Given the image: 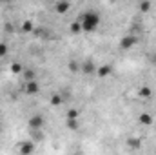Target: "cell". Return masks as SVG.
<instances>
[{
	"instance_id": "13",
	"label": "cell",
	"mask_w": 156,
	"mask_h": 155,
	"mask_svg": "<svg viewBox=\"0 0 156 155\" xmlns=\"http://www.w3.org/2000/svg\"><path fill=\"white\" fill-rule=\"evenodd\" d=\"M69 29H71V33H75V35H80L83 29H82V24H80V20H75L71 26H69Z\"/></svg>"
},
{
	"instance_id": "22",
	"label": "cell",
	"mask_w": 156,
	"mask_h": 155,
	"mask_svg": "<svg viewBox=\"0 0 156 155\" xmlns=\"http://www.w3.org/2000/svg\"><path fill=\"white\" fill-rule=\"evenodd\" d=\"M4 29H5L7 33H11V31H13V26H11V24H5V26H4Z\"/></svg>"
},
{
	"instance_id": "2",
	"label": "cell",
	"mask_w": 156,
	"mask_h": 155,
	"mask_svg": "<svg viewBox=\"0 0 156 155\" xmlns=\"http://www.w3.org/2000/svg\"><path fill=\"white\" fill-rule=\"evenodd\" d=\"M136 44H138V37H136V35H125L123 39L120 40V49L127 51V49L134 47Z\"/></svg>"
},
{
	"instance_id": "17",
	"label": "cell",
	"mask_w": 156,
	"mask_h": 155,
	"mask_svg": "<svg viewBox=\"0 0 156 155\" xmlns=\"http://www.w3.org/2000/svg\"><path fill=\"white\" fill-rule=\"evenodd\" d=\"M67 128L71 130V131H75V130H78V126H80V122H78V119H67Z\"/></svg>"
},
{
	"instance_id": "8",
	"label": "cell",
	"mask_w": 156,
	"mask_h": 155,
	"mask_svg": "<svg viewBox=\"0 0 156 155\" xmlns=\"http://www.w3.org/2000/svg\"><path fill=\"white\" fill-rule=\"evenodd\" d=\"M18 150H20V153H22V155H29V153H33V152H35V144L27 141V142H22Z\"/></svg>"
},
{
	"instance_id": "19",
	"label": "cell",
	"mask_w": 156,
	"mask_h": 155,
	"mask_svg": "<svg viewBox=\"0 0 156 155\" xmlns=\"http://www.w3.org/2000/svg\"><path fill=\"white\" fill-rule=\"evenodd\" d=\"M127 144H129L131 148H140V146H142V142H140V139H134V137H131V139L127 141Z\"/></svg>"
},
{
	"instance_id": "4",
	"label": "cell",
	"mask_w": 156,
	"mask_h": 155,
	"mask_svg": "<svg viewBox=\"0 0 156 155\" xmlns=\"http://www.w3.org/2000/svg\"><path fill=\"white\" fill-rule=\"evenodd\" d=\"M71 9V2L69 0H58L56 4H55V11L58 13V15H64V13H67Z\"/></svg>"
},
{
	"instance_id": "16",
	"label": "cell",
	"mask_w": 156,
	"mask_h": 155,
	"mask_svg": "<svg viewBox=\"0 0 156 155\" xmlns=\"http://www.w3.org/2000/svg\"><path fill=\"white\" fill-rule=\"evenodd\" d=\"M22 73H24L26 82H27V80H35V78H37V71H35V70H24Z\"/></svg>"
},
{
	"instance_id": "7",
	"label": "cell",
	"mask_w": 156,
	"mask_h": 155,
	"mask_svg": "<svg viewBox=\"0 0 156 155\" xmlns=\"http://www.w3.org/2000/svg\"><path fill=\"white\" fill-rule=\"evenodd\" d=\"M113 73V66L111 64H104V66H100V68H96V75L100 78H105V77H109Z\"/></svg>"
},
{
	"instance_id": "20",
	"label": "cell",
	"mask_w": 156,
	"mask_h": 155,
	"mask_svg": "<svg viewBox=\"0 0 156 155\" xmlns=\"http://www.w3.org/2000/svg\"><path fill=\"white\" fill-rule=\"evenodd\" d=\"M80 117V112L75 110V108H71V110H67V119H78Z\"/></svg>"
},
{
	"instance_id": "18",
	"label": "cell",
	"mask_w": 156,
	"mask_h": 155,
	"mask_svg": "<svg viewBox=\"0 0 156 155\" xmlns=\"http://www.w3.org/2000/svg\"><path fill=\"white\" fill-rule=\"evenodd\" d=\"M67 68H69V71H71V73H76V71H80V64H78L76 60H71V62L67 64Z\"/></svg>"
},
{
	"instance_id": "15",
	"label": "cell",
	"mask_w": 156,
	"mask_h": 155,
	"mask_svg": "<svg viewBox=\"0 0 156 155\" xmlns=\"http://www.w3.org/2000/svg\"><path fill=\"white\" fill-rule=\"evenodd\" d=\"M24 71V66L20 64V62H13L11 64V73H15V75H20Z\"/></svg>"
},
{
	"instance_id": "9",
	"label": "cell",
	"mask_w": 156,
	"mask_h": 155,
	"mask_svg": "<svg viewBox=\"0 0 156 155\" xmlns=\"http://www.w3.org/2000/svg\"><path fill=\"white\" fill-rule=\"evenodd\" d=\"M136 95H138L140 99H151V97H153V89H151L149 86H142Z\"/></svg>"
},
{
	"instance_id": "24",
	"label": "cell",
	"mask_w": 156,
	"mask_h": 155,
	"mask_svg": "<svg viewBox=\"0 0 156 155\" xmlns=\"http://www.w3.org/2000/svg\"><path fill=\"white\" fill-rule=\"evenodd\" d=\"M0 128H2V124H0Z\"/></svg>"
},
{
	"instance_id": "3",
	"label": "cell",
	"mask_w": 156,
	"mask_h": 155,
	"mask_svg": "<svg viewBox=\"0 0 156 155\" xmlns=\"http://www.w3.org/2000/svg\"><path fill=\"white\" fill-rule=\"evenodd\" d=\"M24 91H26L27 95H37L40 91V84L37 82V78H35V80H27L26 86H24Z\"/></svg>"
},
{
	"instance_id": "21",
	"label": "cell",
	"mask_w": 156,
	"mask_h": 155,
	"mask_svg": "<svg viewBox=\"0 0 156 155\" xmlns=\"http://www.w3.org/2000/svg\"><path fill=\"white\" fill-rule=\"evenodd\" d=\"M7 51H9L7 44H5V42H0V57H5V55H7Z\"/></svg>"
},
{
	"instance_id": "11",
	"label": "cell",
	"mask_w": 156,
	"mask_h": 155,
	"mask_svg": "<svg viewBox=\"0 0 156 155\" xmlns=\"http://www.w3.org/2000/svg\"><path fill=\"white\" fill-rule=\"evenodd\" d=\"M49 102H51V106H60V104H64V97L60 93H53L51 99H49Z\"/></svg>"
},
{
	"instance_id": "10",
	"label": "cell",
	"mask_w": 156,
	"mask_h": 155,
	"mask_svg": "<svg viewBox=\"0 0 156 155\" xmlns=\"http://www.w3.org/2000/svg\"><path fill=\"white\" fill-rule=\"evenodd\" d=\"M138 120H140V124H142V126H151V124H153V115H151V113H147V112H144V113H140Z\"/></svg>"
},
{
	"instance_id": "1",
	"label": "cell",
	"mask_w": 156,
	"mask_h": 155,
	"mask_svg": "<svg viewBox=\"0 0 156 155\" xmlns=\"http://www.w3.org/2000/svg\"><path fill=\"white\" fill-rule=\"evenodd\" d=\"M80 24H82V29L85 33H93L100 26V15L96 11H87L80 17Z\"/></svg>"
},
{
	"instance_id": "6",
	"label": "cell",
	"mask_w": 156,
	"mask_h": 155,
	"mask_svg": "<svg viewBox=\"0 0 156 155\" xmlns=\"http://www.w3.org/2000/svg\"><path fill=\"white\" fill-rule=\"evenodd\" d=\"M80 71H83L85 75H91V73L96 71V64L93 60H85L83 64H80Z\"/></svg>"
},
{
	"instance_id": "5",
	"label": "cell",
	"mask_w": 156,
	"mask_h": 155,
	"mask_svg": "<svg viewBox=\"0 0 156 155\" xmlns=\"http://www.w3.org/2000/svg\"><path fill=\"white\" fill-rule=\"evenodd\" d=\"M27 126H29V128H31L33 131H37V130H40V128L44 126V117H42V115H33L31 119H29Z\"/></svg>"
},
{
	"instance_id": "23",
	"label": "cell",
	"mask_w": 156,
	"mask_h": 155,
	"mask_svg": "<svg viewBox=\"0 0 156 155\" xmlns=\"http://www.w3.org/2000/svg\"><path fill=\"white\" fill-rule=\"evenodd\" d=\"M5 2H13V0H5Z\"/></svg>"
},
{
	"instance_id": "12",
	"label": "cell",
	"mask_w": 156,
	"mask_h": 155,
	"mask_svg": "<svg viewBox=\"0 0 156 155\" xmlns=\"http://www.w3.org/2000/svg\"><path fill=\"white\" fill-rule=\"evenodd\" d=\"M22 31H24V33H33V31H35V24H33L31 20H24V22H22Z\"/></svg>"
},
{
	"instance_id": "14",
	"label": "cell",
	"mask_w": 156,
	"mask_h": 155,
	"mask_svg": "<svg viewBox=\"0 0 156 155\" xmlns=\"http://www.w3.org/2000/svg\"><path fill=\"white\" fill-rule=\"evenodd\" d=\"M151 7H153L151 0H142V2H140V11H142V13H149Z\"/></svg>"
}]
</instances>
